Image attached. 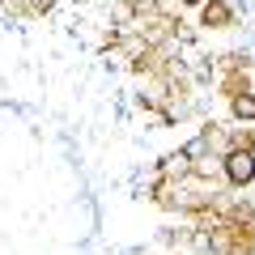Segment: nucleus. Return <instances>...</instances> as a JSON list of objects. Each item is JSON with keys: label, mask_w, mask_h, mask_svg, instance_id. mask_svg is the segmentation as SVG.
Listing matches in <instances>:
<instances>
[{"label": "nucleus", "mask_w": 255, "mask_h": 255, "mask_svg": "<svg viewBox=\"0 0 255 255\" xmlns=\"http://www.w3.org/2000/svg\"><path fill=\"white\" fill-rule=\"evenodd\" d=\"M234 111H238V115H247V119H255V98H238Z\"/></svg>", "instance_id": "2"}, {"label": "nucleus", "mask_w": 255, "mask_h": 255, "mask_svg": "<svg viewBox=\"0 0 255 255\" xmlns=\"http://www.w3.org/2000/svg\"><path fill=\"white\" fill-rule=\"evenodd\" d=\"M226 170H230V179H234V183H251L255 179V157L251 153H230Z\"/></svg>", "instance_id": "1"}, {"label": "nucleus", "mask_w": 255, "mask_h": 255, "mask_svg": "<svg viewBox=\"0 0 255 255\" xmlns=\"http://www.w3.org/2000/svg\"><path fill=\"white\" fill-rule=\"evenodd\" d=\"M191 4H196V0H191Z\"/></svg>", "instance_id": "3"}]
</instances>
